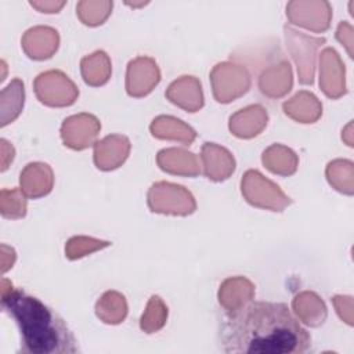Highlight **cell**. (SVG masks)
<instances>
[{
    "instance_id": "cell-5",
    "label": "cell",
    "mask_w": 354,
    "mask_h": 354,
    "mask_svg": "<svg viewBox=\"0 0 354 354\" xmlns=\"http://www.w3.org/2000/svg\"><path fill=\"white\" fill-rule=\"evenodd\" d=\"M263 163L272 171L282 176H289L295 173L297 158L296 155L281 145H272L263 153Z\"/></svg>"
},
{
    "instance_id": "cell-4",
    "label": "cell",
    "mask_w": 354,
    "mask_h": 354,
    "mask_svg": "<svg viewBox=\"0 0 354 354\" xmlns=\"http://www.w3.org/2000/svg\"><path fill=\"white\" fill-rule=\"evenodd\" d=\"M1 127L12 122L24 106V83L19 79L12 80L1 91Z\"/></svg>"
},
{
    "instance_id": "cell-8",
    "label": "cell",
    "mask_w": 354,
    "mask_h": 354,
    "mask_svg": "<svg viewBox=\"0 0 354 354\" xmlns=\"http://www.w3.org/2000/svg\"><path fill=\"white\" fill-rule=\"evenodd\" d=\"M111 243L108 241H98L93 238H83V236H76L69 239L68 246H66V256L72 260L79 259L82 256H86L90 252H94L97 249H102L109 246Z\"/></svg>"
},
{
    "instance_id": "cell-1",
    "label": "cell",
    "mask_w": 354,
    "mask_h": 354,
    "mask_svg": "<svg viewBox=\"0 0 354 354\" xmlns=\"http://www.w3.org/2000/svg\"><path fill=\"white\" fill-rule=\"evenodd\" d=\"M218 347L228 354H303L311 347V336L286 304L252 301L224 318Z\"/></svg>"
},
{
    "instance_id": "cell-9",
    "label": "cell",
    "mask_w": 354,
    "mask_h": 354,
    "mask_svg": "<svg viewBox=\"0 0 354 354\" xmlns=\"http://www.w3.org/2000/svg\"><path fill=\"white\" fill-rule=\"evenodd\" d=\"M65 3H44V4H40V3H36V1H30V6L32 7H36L39 8L41 12H58L57 10L61 8Z\"/></svg>"
},
{
    "instance_id": "cell-3",
    "label": "cell",
    "mask_w": 354,
    "mask_h": 354,
    "mask_svg": "<svg viewBox=\"0 0 354 354\" xmlns=\"http://www.w3.org/2000/svg\"><path fill=\"white\" fill-rule=\"evenodd\" d=\"M44 163H29L21 173V189L26 196L39 198L51 191L53 173L48 170L40 178H37L44 170Z\"/></svg>"
},
{
    "instance_id": "cell-7",
    "label": "cell",
    "mask_w": 354,
    "mask_h": 354,
    "mask_svg": "<svg viewBox=\"0 0 354 354\" xmlns=\"http://www.w3.org/2000/svg\"><path fill=\"white\" fill-rule=\"evenodd\" d=\"M26 199L19 189H1V214L7 218L24 217Z\"/></svg>"
},
{
    "instance_id": "cell-2",
    "label": "cell",
    "mask_w": 354,
    "mask_h": 354,
    "mask_svg": "<svg viewBox=\"0 0 354 354\" xmlns=\"http://www.w3.org/2000/svg\"><path fill=\"white\" fill-rule=\"evenodd\" d=\"M1 281V307L18 325L22 354H75L80 348L66 322L37 297Z\"/></svg>"
},
{
    "instance_id": "cell-6",
    "label": "cell",
    "mask_w": 354,
    "mask_h": 354,
    "mask_svg": "<svg viewBox=\"0 0 354 354\" xmlns=\"http://www.w3.org/2000/svg\"><path fill=\"white\" fill-rule=\"evenodd\" d=\"M166 317H167V308L165 307L163 301L160 300L159 296H152L149 299L145 314H142V317H141L140 326L147 333L156 332L165 325Z\"/></svg>"
}]
</instances>
